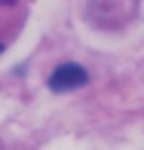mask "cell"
<instances>
[{"label": "cell", "mask_w": 144, "mask_h": 150, "mask_svg": "<svg viewBox=\"0 0 144 150\" xmlns=\"http://www.w3.org/2000/svg\"><path fill=\"white\" fill-rule=\"evenodd\" d=\"M141 0H89V22L101 31H120L135 18Z\"/></svg>", "instance_id": "cell-1"}, {"label": "cell", "mask_w": 144, "mask_h": 150, "mask_svg": "<svg viewBox=\"0 0 144 150\" xmlns=\"http://www.w3.org/2000/svg\"><path fill=\"white\" fill-rule=\"evenodd\" d=\"M89 83V74L83 64H74V61H65V64H58L55 71L49 74V80H46V86H49L52 92H71V89H80V86Z\"/></svg>", "instance_id": "cell-2"}, {"label": "cell", "mask_w": 144, "mask_h": 150, "mask_svg": "<svg viewBox=\"0 0 144 150\" xmlns=\"http://www.w3.org/2000/svg\"><path fill=\"white\" fill-rule=\"evenodd\" d=\"M25 3H28V0H0V6H3L9 16L22 18V22H25Z\"/></svg>", "instance_id": "cell-3"}]
</instances>
